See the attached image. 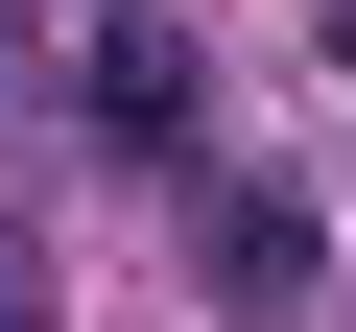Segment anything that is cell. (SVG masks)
I'll use <instances>...</instances> for the list:
<instances>
[{
	"label": "cell",
	"instance_id": "cell-1",
	"mask_svg": "<svg viewBox=\"0 0 356 332\" xmlns=\"http://www.w3.org/2000/svg\"><path fill=\"white\" fill-rule=\"evenodd\" d=\"M72 119H95L119 166H191V142H214V48L166 24V0H95V24H72Z\"/></svg>",
	"mask_w": 356,
	"mask_h": 332
},
{
	"label": "cell",
	"instance_id": "cell-2",
	"mask_svg": "<svg viewBox=\"0 0 356 332\" xmlns=\"http://www.w3.org/2000/svg\"><path fill=\"white\" fill-rule=\"evenodd\" d=\"M309 261H332V238H309L285 166H191V285H214V308H309Z\"/></svg>",
	"mask_w": 356,
	"mask_h": 332
},
{
	"label": "cell",
	"instance_id": "cell-3",
	"mask_svg": "<svg viewBox=\"0 0 356 332\" xmlns=\"http://www.w3.org/2000/svg\"><path fill=\"white\" fill-rule=\"evenodd\" d=\"M0 332H48V261H24V214H0Z\"/></svg>",
	"mask_w": 356,
	"mask_h": 332
}]
</instances>
